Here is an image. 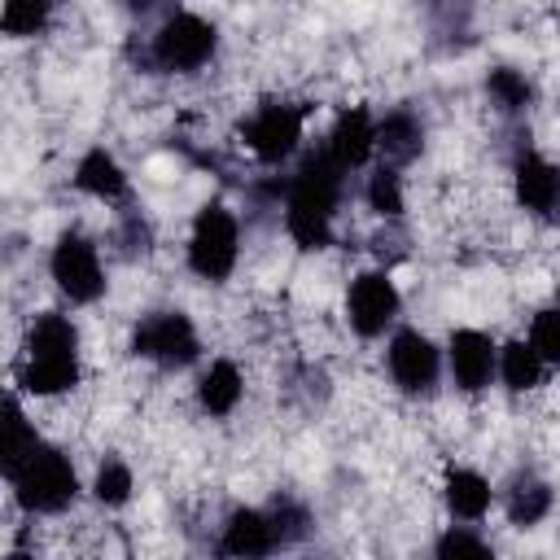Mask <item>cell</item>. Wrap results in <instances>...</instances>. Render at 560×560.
<instances>
[{
  "label": "cell",
  "instance_id": "5bb4252c",
  "mask_svg": "<svg viewBox=\"0 0 560 560\" xmlns=\"http://www.w3.org/2000/svg\"><path fill=\"white\" fill-rule=\"evenodd\" d=\"M324 153L346 175L372 166L376 162V114H372V105H346V109H337V118L328 122V136H324Z\"/></svg>",
  "mask_w": 560,
  "mask_h": 560
},
{
  "label": "cell",
  "instance_id": "44dd1931",
  "mask_svg": "<svg viewBox=\"0 0 560 560\" xmlns=\"http://www.w3.org/2000/svg\"><path fill=\"white\" fill-rule=\"evenodd\" d=\"M481 88H486V101L494 105V114H503V118H521L534 105V79L516 66H490Z\"/></svg>",
  "mask_w": 560,
  "mask_h": 560
},
{
  "label": "cell",
  "instance_id": "d4e9b609",
  "mask_svg": "<svg viewBox=\"0 0 560 560\" xmlns=\"http://www.w3.org/2000/svg\"><path fill=\"white\" fill-rule=\"evenodd\" d=\"M433 560H494V547L477 525H446L433 538Z\"/></svg>",
  "mask_w": 560,
  "mask_h": 560
},
{
  "label": "cell",
  "instance_id": "ba28073f",
  "mask_svg": "<svg viewBox=\"0 0 560 560\" xmlns=\"http://www.w3.org/2000/svg\"><path fill=\"white\" fill-rule=\"evenodd\" d=\"M306 105L302 101H284V96H267L249 109V118H241L236 140L245 144V153L262 166H284L298 158L302 140H306Z\"/></svg>",
  "mask_w": 560,
  "mask_h": 560
},
{
  "label": "cell",
  "instance_id": "d6986e66",
  "mask_svg": "<svg viewBox=\"0 0 560 560\" xmlns=\"http://www.w3.org/2000/svg\"><path fill=\"white\" fill-rule=\"evenodd\" d=\"M551 508H556V490L534 468L512 472V481L503 486V516L512 529H538L551 516Z\"/></svg>",
  "mask_w": 560,
  "mask_h": 560
},
{
  "label": "cell",
  "instance_id": "6da1fadb",
  "mask_svg": "<svg viewBox=\"0 0 560 560\" xmlns=\"http://www.w3.org/2000/svg\"><path fill=\"white\" fill-rule=\"evenodd\" d=\"M346 171L319 149L302 153L298 166L289 171V188H284V206H280V219H284V236L315 254V249H328L332 236H337V210L346 201Z\"/></svg>",
  "mask_w": 560,
  "mask_h": 560
},
{
  "label": "cell",
  "instance_id": "30bf717a",
  "mask_svg": "<svg viewBox=\"0 0 560 560\" xmlns=\"http://www.w3.org/2000/svg\"><path fill=\"white\" fill-rule=\"evenodd\" d=\"M385 372H389V381H394L398 394H407V398H433L438 385H442V372H446V350L429 332L402 324L385 341Z\"/></svg>",
  "mask_w": 560,
  "mask_h": 560
},
{
  "label": "cell",
  "instance_id": "4fadbf2b",
  "mask_svg": "<svg viewBox=\"0 0 560 560\" xmlns=\"http://www.w3.org/2000/svg\"><path fill=\"white\" fill-rule=\"evenodd\" d=\"M446 376L459 394H486L499 381V341L486 328H451Z\"/></svg>",
  "mask_w": 560,
  "mask_h": 560
},
{
  "label": "cell",
  "instance_id": "83f0119b",
  "mask_svg": "<svg viewBox=\"0 0 560 560\" xmlns=\"http://www.w3.org/2000/svg\"><path fill=\"white\" fill-rule=\"evenodd\" d=\"M114 241L122 245V254H127V258H136V254H149V249H153V223L144 219V210H136V206H122V210H118V228H114Z\"/></svg>",
  "mask_w": 560,
  "mask_h": 560
},
{
  "label": "cell",
  "instance_id": "484cf974",
  "mask_svg": "<svg viewBox=\"0 0 560 560\" xmlns=\"http://www.w3.org/2000/svg\"><path fill=\"white\" fill-rule=\"evenodd\" d=\"M52 22V4L48 0H4L0 4V31L9 39H26L39 35Z\"/></svg>",
  "mask_w": 560,
  "mask_h": 560
},
{
  "label": "cell",
  "instance_id": "f1b7e54d",
  "mask_svg": "<svg viewBox=\"0 0 560 560\" xmlns=\"http://www.w3.org/2000/svg\"><path fill=\"white\" fill-rule=\"evenodd\" d=\"M4 560H35V556H26V551H18V547H13V551H9Z\"/></svg>",
  "mask_w": 560,
  "mask_h": 560
},
{
  "label": "cell",
  "instance_id": "8fae6325",
  "mask_svg": "<svg viewBox=\"0 0 560 560\" xmlns=\"http://www.w3.org/2000/svg\"><path fill=\"white\" fill-rule=\"evenodd\" d=\"M402 315V293L385 267H368L346 284V324L354 337L376 341L398 328Z\"/></svg>",
  "mask_w": 560,
  "mask_h": 560
},
{
  "label": "cell",
  "instance_id": "2e32d148",
  "mask_svg": "<svg viewBox=\"0 0 560 560\" xmlns=\"http://www.w3.org/2000/svg\"><path fill=\"white\" fill-rule=\"evenodd\" d=\"M442 508L455 525H477L494 508V486L472 464H446L442 468Z\"/></svg>",
  "mask_w": 560,
  "mask_h": 560
},
{
  "label": "cell",
  "instance_id": "52a82bcc",
  "mask_svg": "<svg viewBox=\"0 0 560 560\" xmlns=\"http://www.w3.org/2000/svg\"><path fill=\"white\" fill-rule=\"evenodd\" d=\"M127 350L162 372H184L201 359V332L184 306H153L131 324Z\"/></svg>",
  "mask_w": 560,
  "mask_h": 560
},
{
  "label": "cell",
  "instance_id": "9c48e42d",
  "mask_svg": "<svg viewBox=\"0 0 560 560\" xmlns=\"http://www.w3.org/2000/svg\"><path fill=\"white\" fill-rule=\"evenodd\" d=\"M48 280L70 306H96L109 289L101 245L79 228H61L48 245Z\"/></svg>",
  "mask_w": 560,
  "mask_h": 560
},
{
  "label": "cell",
  "instance_id": "7402d4cb",
  "mask_svg": "<svg viewBox=\"0 0 560 560\" xmlns=\"http://www.w3.org/2000/svg\"><path fill=\"white\" fill-rule=\"evenodd\" d=\"M363 206L385 219V223H398L402 210H407V192H402V171L385 166V162H372V171L363 175Z\"/></svg>",
  "mask_w": 560,
  "mask_h": 560
},
{
  "label": "cell",
  "instance_id": "5b68a950",
  "mask_svg": "<svg viewBox=\"0 0 560 560\" xmlns=\"http://www.w3.org/2000/svg\"><path fill=\"white\" fill-rule=\"evenodd\" d=\"M184 262L201 284L232 280L241 262V214L223 197H210L197 206L188 223V241H184Z\"/></svg>",
  "mask_w": 560,
  "mask_h": 560
},
{
  "label": "cell",
  "instance_id": "7a4b0ae2",
  "mask_svg": "<svg viewBox=\"0 0 560 560\" xmlns=\"http://www.w3.org/2000/svg\"><path fill=\"white\" fill-rule=\"evenodd\" d=\"M83 381V337L66 311L31 315L13 363V385L31 398H61Z\"/></svg>",
  "mask_w": 560,
  "mask_h": 560
},
{
  "label": "cell",
  "instance_id": "4316f807",
  "mask_svg": "<svg viewBox=\"0 0 560 560\" xmlns=\"http://www.w3.org/2000/svg\"><path fill=\"white\" fill-rule=\"evenodd\" d=\"M525 341L538 350V359H542L547 368H560V298L534 311V319H529V337H525Z\"/></svg>",
  "mask_w": 560,
  "mask_h": 560
},
{
  "label": "cell",
  "instance_id": "7c38bea8",
  "mask_svg": "<svg viewBox=\"0 0 560 560\" xmlns=\"http://www.w3.org/2000/svg\"><path fill=\"white\" fill-rule=\"evenodd\" d=\"M512 201L538 223H560V162L529 144L516 149L512 153Z\"/></svg>",
  "mask_w": 560,
  "mask_h": 560
},
{
  "label": "cell",
  "instance_id": "e0dca14e",
  "mask_svg": "<svg viewBox=\"0 0 560 560\" xmlns=\"http://www.w3.org/2000/svg\"><path fill=\"white\" fill-rule=\"evenodd\" d=\"M424 144H429V127L416 109L394 105V109L376 114V162L402 171L424 153Z\"/></svg>",
  "mask_w": 560,
  "mask_h": 560
},
{
  "label": "cell",
  "instance_id": "9a60e30c",
  "mask_svg": "<svg viewBox=\"0 0 560 560\" xmlns=\"http://www.w3.org/2000/svg\"><path fill=\"white\" fill-rule=\"evenodd\" d=\"M70 184H74L83 197H92V201L131 206V175H127V166H122L105 144H92V149L79 153Z\"/></svg>",
  "mask_w": 560,
  "mask_h": 560
},
{
  "label": "cell",
  "instance_id": "3957f363",
  "mask_svg": "<svg viewBox=\"0 0 560 560\" xmlns=\"http://www.w3.org/2000/svg\"><path fill=\"white\" fill-rule=\"evenodd\" d=\"M311 534H315V512L293 494H276L271 503H236L214 534V556L271 560L280 551L302 547Z\"/></svg>",
  "mask_w": 560,
  "mask_h": 560
},
{
  "label": "cell",
  "instance_id": "ffe728a7",
  "mask_svg": "<svg viewBox=\"0 0 560 560\" xmlns=\"http://www.w3.org/2000/svg\"><path fill=\"white\" fill-rule=\"evenodd\" d=\"M547 363L538 359V350L525 341V337H512V341H503L499 346V385L508 389V394H529V389H538L542 381H547Z\"/></svg>",
  "mask_w": 560,
  "mask_h": 560
},
{
  "label": "cell",
  "instance_id": "603a6c76",
  "mask_svg": "<svg viewBox=\"0 0 560 560\" xmlns=\"http://www.w3.org/2000/svg\"><path fill=\"white\" fill-rule=\"evenodd\" d=\"M92 499L105 508V512H122L127 503H131V494H136V472H131V464L122 459V455H101V464H96V472H92Z\"/></svg>",
  "mask_w": 560,
  "mask_h": 560
},
{
  "label": "cell",
  "instance_id": "277c9868",
  "mask_svg": "<svg viewBox=\"0 0 560 560\" xmlns=\"http://www.w3.org/2000/svg\"><path fill=\"white\" fill-rule=\"evenodd\" d=\"M4 481H9L13 503L26 516H61L83 494V481H79L74 459L57 442H48V438H39L35 451L4 472Z\"/></svg>",
  "mask_w": 560,
  "mask_h": 560
},
{
  "label": "cell",
  "instance_id": "8992f818",
  "mask_svg": "<svg viewBox=\"0 0 560 560\" xmlns=\"http://www.w3.org/2000/svg\"><path fill=\"white\" fill-rule=\"evenodd\" d=\"M219 57V26L197 9H171L144 44V61L158 74H197Z\"/></svg>",
  "mask_w": 560,
  "mask_h": 560
},
{
  "label": "cell",
  "instance_id": "ac0fdd59",
  "mask_svg": "<svg viewBox=\"0 0 560 560\" xmlns=\"http://www.w3.org/2000/svg\"><path fill=\"white\" fill-rule=\"evenodd\" d=\"M192 398H197V411H201V416L228 420V416L241 407V398H245V372L236 368V359H228V354L210 359V363L201 368V376H197Z\"/></svg>",
  "mask_w": 560,
  "mask_h": 560
},
{
  "label": "cell",
  "instance_id": "cb8c5ba5",
  "mask_svg": "<svg viewBox=\"0 0 560 560\" xmlns=\"http://www.w3.org/2000/svg\"><path fill=\"white\" fill-rule=\"evenodd\" d=\"M44 433L35 429V420L26 416V407H22V398L18 394H9L4 398V455H0V468L9 472L13 464H22L31 451H35V442H39Z\"/></svg>",
  "mask_w": 560,
  "mask_h": 560
}]
</instances>
